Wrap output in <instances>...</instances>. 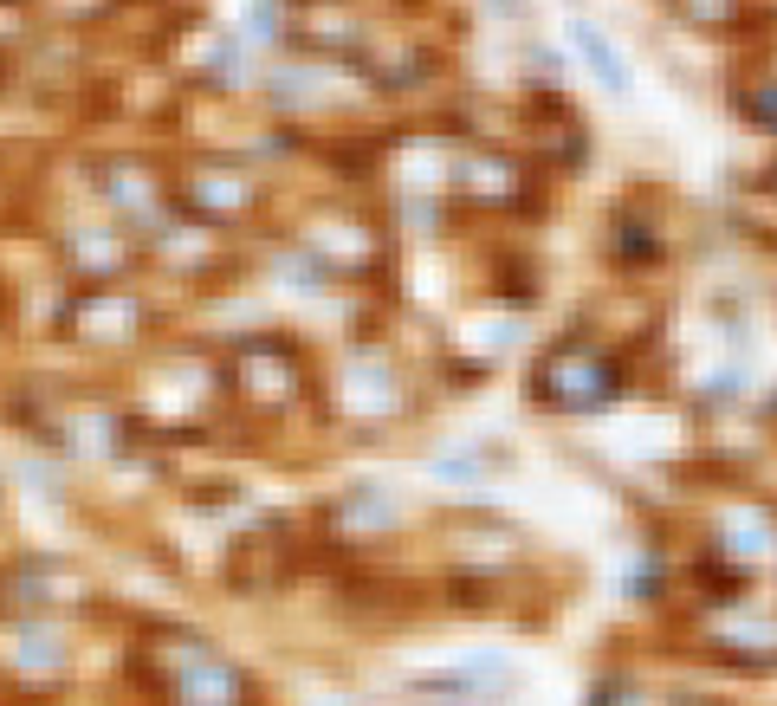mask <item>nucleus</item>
<instances>
[{"instance_id": "nucleus-1", "label": "nucleus", "mask_w": 777, "mask_h": 706, "mask_svg": "<svg viewBox=\"0 0 777 706\" xmlns=\"http://www.w3.org/2000/svg\"><path fill=\"white\" fill-rule=\"evenodd\" d=\"M570 39H577L583 65H590V72H603V85H609V91H629V65L616 59V46H609V39L596 33L590 20H577V26H570Z\"/></svg>"}]
</instances>
